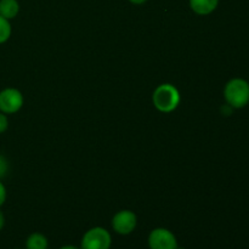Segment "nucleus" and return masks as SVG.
<instances>
[{
    "instance_id": "obj_1",
    "label": "nucleus",
    "mask_w": 249,
    "mask_h": 249,
    "mask_svg": "<svg viewBox=\"0 0 249 249\" xmlns=\"http://www.w3.org/2000/svg\"><path fill=\"white\" fill-rule=\"evenodd\" d=\"M224 96L232 108H243L249 104V83L242 78H235L228 82L224 89Z\"/></svg>"
},
{
    "instance_id": "obj_2",
    "label": "nucleus",
    "mask_w": 249,
    "mask_h": 249,
    "mask_svg": "<svg viewBox=\"0 0 249 249\" xmlns=\"http://www.w3.org/2000/svg\"><path fill=\"white\" fill-rule=\"evenodd\" d=\"M153 105L156 108L164 113L173 112L180 104V94L172 84H162L153 92Z\"/></svg>"
},
{
    "instance_id": "obj_3",
    "label": "nucleus",
    "mask_w": 249,
    "mask_h": 249,
    "mask_svg": "<svg viewBox=\"0 0 249 249\" xmlns=\"http://www.w3.org/2000/svg\"><path fill=\"white\" fill-rule=\"evenodd\" d=\"M111 235L104 228H92L84 233L80 242V249H109Z\"/></svg>"
},
{
    "instance_id": "obj_4",
    "label": "nucleus",
    "mask_w": 249,
    "mask_h": 249,
    "mask_svg": "<svg viewBox=\"0 0 249 249\" xmlns=\"http://www.w3.org/2000/svg\"><path fill=\"white\" fill-rule=\"evenodd\" d=\"M23 106V95L15 88H6L0 91V112L5 114L16 113Z\"/></svg>"
},
{
    "instance_id": "obj_5",
    "label": "nucleus",
    "mask_w": 249,
    "mask_h": 249,
    "mask_svg": "<svg viewBox=\"0 0 249 249\" xmlns=\"http://www.w3.org/2000/svg\"><path fill=\"white\" fill-rule=\"evenodd\" d=\"M148 247L150 249H177L178 241L172 231L158 228L151 231L148 236Z\"/></svg>"
},
{
    "instance_id": "obj_6",
    "label": "nucleus",
    "mask_w": 249,
    "mask_h": 249,
    "mask_svg": "<svg viewBox=\"0 0 249 249\" xmlns=\"http://www.w3.org/2000/svg\"><path fill=\"white\" fill-rule=\"evenodd\" d=\"M138 224V218L131 211H121L112 219V228L119 235H129L133 232Z\"/></svg>"
},
{
    "instance_id": "obj_7",
    "label": "nucleus",
    "mask_w": 249,
    "mask_h": 249,
    "mask_svg": "<svg viewBox=\"0 0 249 249\" xmlns=\"http://www.w3.org/2000/svg\"><path fill=\"white\" fill-rule=\"evenodd\" d=\"M219 0H190V7L198 15H209L218 7Z\"/></svg>"
},
{
    "instance_id": "obj_8",
    "label": "nucleus",
    "mask_w": 249,
    "mask_h": 249,
    "mask_svg": "<svg viewBox=\"0 0 249 249\" xmlns=\"http://www.w3.org/2000/svg\"><path fill=\"white\" fill-rule=\"evenodd\" d=\"M19 11V4L17 0H0V16L6 19H12Z\"/></svg>"
},
{
    "instance_id": "obj_9",
    "label": "nucleus",
    "mask_w": 249,
    "mask_h": 249,
    "mask_svg": "<svg viewBox=\"0 0 249 249\" xmlns=\"http://www.w3.org/2000/svg\"><path fill=\"white\" fill-rule=\"evenodd\" d=\"M48 238L41 233H32L26 241V249H46Z\"/></svg>"
},
{
    "instance_id": "obj_10",
    "label": "nucleus",
    "mask_w": 249,
    "mask_h": 249,
    "mask_svg": "<svg viewBox=\"0 0 249 249\" xmlns=\"http://www.w3.org/2000/svg\"><path fill=\"white\" fill-rule=\"evenodd\" d=\"M10 36H11V24H10V21L5 18V17L0 16V44L9 40Z\"/></svg>"
},
{
    "instance_id": "obj_11",
    "label": "nucleus",
    "mask_w": 249,
    "mask_h": 249,
    "mask_svg": "<svg viewBox=\"0 0 249 249\" xmlns=\"http://www.w3.org/2000/svg\"><path fill=\"white\" fill-rule=\"evenodd\" d=\"M7 172H9V163L4 156L0 155V179H2L7 174Z\"/></svg>"
},
{
    "instance_id": "obj_12",
    "label": "nucleus",
    "mask_w": 249,
    "mask_h": 249,
    "mask_svg": "<svg viewBox=\"0 0 249 249\" xmlns=\"http://www.w3.org/2000/svg\"><path fill=\"white\" fill-rule=\"evenodd\" d=\"M7 126H9V119H7L6 114L0 112V134L6 131Z\"/></svg>"
},
{
    "instance_id": "obj_13",
    "label": "nucleus",
    "mask_w": 249,
    "mask_h": 249,
    "mask_svg": "<svg viewBox=\"0 0 249 249\" xmlns=\"http://www.w3.org/2000/svg\"><path fill=\"white\" fill-rule=\"evenodd\" d=\"M6 201V189H5L4 184L0 181V207L5 203Z\"/></svg>"
},
{
    "instance_id": "obj_14",
    "label": "nucleus",
    "mask_w": 249,
    "mask_h": 249,
    "mask_svg": "<svg viewBox=\"0 0 249 249\" xmlns=\"http://www.w3.org/2000/svg\"><path fill=\"white\" fill-rule=\"evenodd\" d=\"M4 225H5V216H4V214H2V212L0 211V231L2 230Z\"/></svg>"
},
{
    "instance_id": "obj_15",
    "label": "nucleus",
    "mask_w": 249,
    "mask_h": 249,
    "mask_svg": "<svg viewBox=\"0 0 249 249\" xmlns=\"http://www.w3.org/2000/svg\"><path fill=\"white\" fill-rule=\"evenodd\" d=\"M130 2H133V4H136V5H140V4H143V2H146L147 0H129Z\"/></svg>"
},
{
    "instance_id": "obj_16",
    "label": "nucleus",
    "mask_w": 249,
    "mask_h": 249,
    "mask_svg": "<svg viewBox=\"0 0 249 249\" xmlns=\"http://www.w3.org/2000/svg\"><path fill=\"white\" fill-rule=\"evenodd\" d=\"M60 249H78V248L74 247V246H63V247H61Z\"/></svg>"
},
{
    "instance_id": "obj_17",
    "label": "nucleus",
    "mask_w": 249,
    "mask_h": 249,
    "mask_svg": "<svg viewBox=\"0 0 249 249\" xmlns=\"http://www.w3.org/2000/svg\"><path fill=\"white\" fill-rule=\"evenodd\" d=\"M177 249H185V248H179V247H178Z\"/></svg>"
}]
</instances>
